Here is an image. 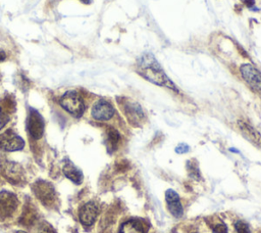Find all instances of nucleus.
<instances>
[{"label":"nucleus","mask_w":261,"mask_h":233,"mask_svg":"<svg viewBox=\"0 0 261 233\" xmlns=\"http://www.w3.org/2000/svg\"><path fill=\"white\" fill-rule=\"evenodd\" d=\"M138 74H140L147 81L158 85L176 90V87L165 75V73L160 67L159 63L151 53L143 54L138 60Z\"/></svg>","instance_id":"f257e3e1"},{"label":"nucleus","mask_w":261,"mask_h":233,"mask_svg":"<svg viewBox=\"0 0 261 233\" xmlns=\"http://www.w3.org/2000/svg\"><path fill=\"white\" fill-rule=\"evenodd\" d=\"M60 105L75 118H80L85 110L82 97L74 91L66 92L60 99Z\"/></svg>","instance_id":"f03ea898"},{"label":"nucleus","mask_w":261,"mask_h":233,"mask_svg":"<svg viewBox=\"0 0 261 233\" xmlns=\"http://www.w3.org/2000/svg\"><path fill=\"white\" fill-rule=\"evenodd\" d=\"M240 71L247 85L254 92L261 95V72L250 63H244L241 65Z\"/></svg>","instance_id":"7ed1b4c3"},{"label":"nucleus","mask_w":261,"mask_h":233,"mask_svg":"<svg viewBox=\"0 0 261 233\" xmlns=\"http://www.w3.org/2000/svg\"><path fill=\"white\" fill-rule=\"evenodd\" d=\"M29 133L34 139H40L44 132V121L42 115L36 109H30L27 119Z\"/></svg>","instance_id":"20e7f679"},{"label":"nucleus","mask_w":261,"mask_h":233,"mask_svg":"<svg viewBox=\"0 0 261 233\" xmlns=\"http://www.w3.org/2000/svg\"><path fill=\"white\" fill-rule=\"evenodd\" d=\"M123 112L133 126L140 125L144 120V112L142 107L135 101L124 99L122 103Z\"/></svg>","instance_id":"39448f33"},{"label":"nucleus","mask_w":261,"mask_h":233,"mask_svg":"<svg viewBox=\"0 0 261 233\" xmlns=\"http://www.w3.org/2000/svg\"><path fill=\"white\" fill-rule=\"evenodd\" d=\"M24 141L12 131H6L0 137V148L5 151H16L22 149Z\"/></svg>","instance_id":"423d86ee"},{"label":"nucleus","mask_w":261,"mask_h":233,"mask_svg":"<svg viewBox=\"0 0 261 233\" xmlns=\"http://www.w3.org/2000/svg\"><path fill=\"white\" fill-rule=\"evenodd\" d=\"M17 197L9 191L0 192V217L6 218L10 216L16 208Z\"/></svg>","instance_id":"0eeeda50"},{"label":"nucleus","mask_w":261,"mask_h":233,"mask_svg":"<svg viewBox=\"0 0 261 233\" xmlns=\"http://www.w3.org/2000/svg\"><path fill=\"white\" fill-rule=\"evenodd\" d=\"M114 114L113 106L106 100L97 101L92 108V115L97 121H108Z\"/></svg>","instance_id":"6e6552de"},{"label":"nucleus","mask_w":261,"mask_h":233,"mask_svg":"<svg viewBox=\"0 0 261 233\" xmlns=\"http://www.w3.org/2000/svg\"><path fill=\"white\" fill-rule=\"evenodd\" d=\"M165 200L169 213L175 218H180L184 214V208L178 194L174 190L168 189L165 193Z\"/></svg>","instance_id":"1a4fd4ad"},{"label":"nucleus","mask_w":261,"mask_h":233,"mask_svg":"<svg viewBox=\"0 0 261 233\" xmlns=\"http://www.w3.org/2000/svg\"><path fill=\"white\" fill-rule=\"evenodd\" d=\"M98 215V206L95 202L89 201L85 203L79 214L80 221L85 226H91L94 224Z\"/></svg>","instance_id":"9d476101"},{"label":"nucleus","mask_w":261,"mask_h":233,"mask_svg":"<svg viewBox=\"0 0 261 233\" xmlns=\"http://www.w3.org/2000/svg\"><path fill=\"white\" fill-rule=\"evenodd\" d=\"M238 126L242 135L249 142H251L256 147L261 148V134L254 127H252L250 124L243 121H239Z\"/></svg>","instance_id":"9b49d317"},{"label":"nucleus","mask_w":261,"mask_h":233,"mask_svg":"<svg viewBox=\"0 0 261 233\" xmlns=\"http://www.w3.org/2000/svg\"><path fill=\"white\" fill-rule=\"evenodd\" d=\"M34 190H35L36 195L43 202L46 203L49 201H53L55 194H54V189L50 183H47L44 181H39L38 183H36Z\"/></svg>","instance_id":"f8f14e48"},{"label":"nucleus","mask_w":261,"mask_h":233,"mask_svg":"<svg viewBox=\"0 0 261 233\" xmlns=\"http://www.w3.org/2000/svg\"><path fill=\"white\" fill-rule=\"evenodd\" d=\"M63 174L69 179L71 180L73 183L75 184H81L83 181V173L82 171H80L71 161L67 160L63 168H62Z\"/></svg>","instance_id":"ddd939ff"},{"label":"nucleus","mask_w":261,"mask_h":233,"mask_svg":"<svg viewBox=\"0 0 261 233\" xmlns=\"http://www.w3.org/2000/svg\"><path fill=\"white\" fill-rule=\"evenodd\" d=\"M3 173L8 180L15 183L18 182L22 176L20 169L13 162H7L6 166L3 167Z\"/></svg>","instance_id":"4468645a"},{"label":"nucleus","mask_w":261,"mask_h":233,"mask_svg":"<svg viewBox=\"0 0 261 233\" xmlns=\"http://www.w3.org/2000/svg\"><path fill=\"white\" fill-rule=\"evenodd\" d=\"M143 225L135 220H129L124 222L120 228L118 233H144Z\"/></svg>","instance_id":"2eb2a0df"},{"label":"nucleus","mask_w":261,"mask_h":233,"mask_svg":"<svg viewBox=\"0 0 261 233\" xmlns=\"http://www.w3.org/2000/svg\"><path fill=\"white\" fill-rule=\"evenodd\" d=\"M119 141V134L116 130L110 129L107 134V146L110 151L114 150L117 146V143Z\"/></svg>","instance_id":"dca6fc26"},{"label":"nucleus","mask_w":261,"mask_h":233,"mask_svg":"<svg viewBox=\"0 0 261 233\" xmlns=\"http://www.w3.org/2000/svg\"><path fill=\"white\" fill-rule=\"evenodd\" d=\"M187 168H188V171H189L191 177H193L194 179H197V180L200 179L201 175H200V171L197 166V162L190 160L187 162Z\"/></svg>","instance_id":"f3484780"},{"label":"nucleus","mask_w":261,"mask_h":233,"mask_svg":"<svg viewBox=\"0 0 261 233\" xmlns=\"http://www.w3.org/2000/svg\"><path fill=\"white\" fill-rule=\"evenodd\" d=\"M234 230L236 233H251L250 228L248 226V224H246L243 221H238L234 224Z\"/></svg>","instance_id":"a211bd4d"},{"label":"nucleus","mask_w":261,"mask_h":233,"mask_svg":"<svg viewBox=\"0 0 261 233\" xmlns=\"http://www.w3.org/2000/svg\"><path fill=\"white\" fill-rule=\"evenodd\" d=\"M212 230L214 233H227V227L223 223H218L213 225Z\"/></svg>","instance_id":"6ab92c4d"},{"label":"nucleus","mask_w":261,"mask_h":233,"mask_svg":"<svg viewBox=\"0 0 261 233\" xmlns=\"http://www.w3.org/2000/svg\"><path fill=\"white\" fill-rule=\"evenodd\" d=\"M189 150H190V146H189L188 144H186V143H179V144L175 147V152H176V153H179V154L186 153V152H188Z\"/></svg>","instance_id":"aec40b11"},{"label":"nucleus","mask_w":261,"mask_h":233,"mask_svg":"<svg viewBox=\"0 0 261 233\" xmlns=\"http://www.w3.org/2000/svg\"><path fill=\"white\" fill-rule=\"evenodd\" d=\"M7 121H8V118H7V115L2 111V109L0 108V129H2L4 126H5V124L7 123Z\"/></svg>","instance_id":"412c9836"},{"label":"nucleus","mask_w":261,"mask_h":233,"mask_svg":"<svg viewBox=\"0 0 261 233\" xmlns=\"http://www.w3.org/2000/svg\"><path fill=\"white\" fill-rule=\"evenodd\" d=\"M4 57H5V53H4L3 51H1V50H0V60L4 59Z\"/></svg>","instance_id":"4be33fe9"},{"label":"nucleus","mask_w":261,"mask_h":233,"mask_svg":"<svg viewBox=\"0 0 261 233\" xmlns=\"http://www.w3.org/2000/svg\"><path fill=\"white\" fill-rule=\"evenodd\" d=\"M39 233H51L49 230H46V229H43V230H41Z\"/></svg>","instance_id":"5701e85b"},{"label":"nucleus","mask_w":261,"mask_h":233,"mask_svg":"<svg viewBox=\"0 0 261 233\" xmlns=\"http://www.w3.org/2000/svg\"><path fill=\"white\" fill-rule=\"evenodd\" d=\"M81 1H83L84 3H89L90 2V0H81Z\"/></svg>","instance_id":"b1692460"},{"label":"nucleus","mask_w":261,"mask_h":233,"mask_svg":"<svg viewBox=\"0 0 261 233\" xmlns=\"http://www.w3.org/2000/svg\"><path fill=\"white\" fill-rule=\"evenodd\" d=\"M16 233H27V232H24V231H17Z\"/></svg>","instance_id":"393cba45"}]
</instances>
